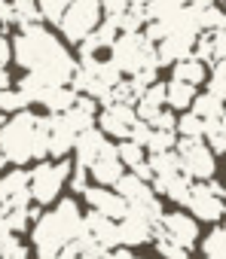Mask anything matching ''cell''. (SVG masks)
Instances as JSON below:
<instances>
[{
    "label": "cell",
    "mask_w": 226,
    "mask_h": 259,
    "mask_svg": "<svg viewBox=\"0 0 226 259\" xmlns=\"http://www.w3.org/2000/svg\"><path fill=\"white\" fill-rule=\"evenodd\" d=\"M86 171H89V180L98 183V186H113V183H117L126 174V165H123V159L117 153V144L107 141V147L92 159V165Z\"/></svg>",
    "instance_id": "cell-14"
},
{
    "label": "cell",
    "mask_w": 226,
    "mask_h": 259,
    "mask_svg": "<svg viewBox=\"0 0 226 259\" xmlns=\"http://www.w3.org/2000/svg\"><path fill=\"white\" fill-rule=\"evenodd\" d=\"M25 107H31V104L25 101V95L19 92V85H7V89H0V113H4V116L19 113V110H25Z\"/></svg>",
    "instance_id": "cell-32"
},
{
    "label": "cell",
    "mask_w": 226,
    "mask_h": 259,
    "mask_svg": "<svg viewBox=\"0 0 226 259\" xmlns=\"http://www.w3.org/2000/svg\"><path fill=\"white\" fill-rule=\"evenodd\" d=\"M202 141L211 147V153H226V119H214V122H205V132H202Z\"/></svg>",
    "instance_id": "cell-27"
},
{
    "label": "cell",
    "mask_w": 226,
    "mask_h": 259,
    "mask_svg": "<svg viewBox=\"0 0 226 259\" xmlns=\"http://www.w3.org/2000/svg\"><path fill=\"white\" fill-rule=\"evenodd\" d=\"M83 232L98 250H113L120 247V220H110L104 213H83Z\"/></svg>",
    "instance_id": "cell-13"
},
{
    "label": "cell",
    "mask_w": 226,
    "mask_h": 259,
    "mask_svg": "<svg viewBox=\"0 0 226 259\" xmlns=\"http://www.w3.org/2000/svg\"><path fill=\"white\" fill-rule=\"evenodd\" d=\"M104 259H138L132 253V247H113V250H104Z\"/></svg>",
    "instance_id": "cell-35"
},
{
    "label": "cell",
    "mask_w": 226,
    "mask_h": 259,
    "mask_svg": "<svg viewBox=\"0 0 226 259\" xmlns=\"http://www.w3.org/2000/svg\"><path fill=\"white\" fill-rule=\"evenodd\" d=\"M101 19H104L101 0H70L67 10H64V16H61V22H58L55 28H58V34H61L64 43L80 46V43L101 25Z\"/></svg>",
    "instance_id": "cell-6"
},
{
    "label": "cell",
    "mask_w": 226,
    "mask_h": 259,
    "mask_svg": "<svg viewBox=\"0 0 226 259\" xmlns=\"http://www.w3.org/2000/svg\"><path fill=\"white\" fill-rule=\"evenodd\" d=\"M67 4H70V0H37V13H40V22L55 28V25L61 22L64 10H67Z\"/></svg>",
    "instance_id": "cell-31"
},
{
    "label": "cell",
    "mask_w": 226,
    "mask_h": 259,
    "mask_svg": "<svg viewBox=\"0 0 226 259\" xmlns=\"http://www.w3.org/2000/svg\"><path fill=\"white\" fill-rule=\"evenodd\" d=\"M73 259H104V250H83V253L73 256Z\"/></svg>",
    "instance_id": "cell-36"
},
{
    "label": "cell",
    "mask_w": 226,
    "mask_h": 259,
    "mask_svg": "<svg viewBox=\"0 0 226 259\" xmlns=\"http://www.w3.org/2000/svg\"><path fill=\"white\" fill-rule=\"evenodd\" d=\"M7 85H13V76L7 67H0V89H7Z\"/></svg>",
    "instance_id": "cell-37"
},
{
    "label": "cell",
    "mask_w": 226,
    "mask_h": 259,
    "mask_svg": "<svg viewBox=\"0 0 226 259\" xmlns=\"http://www.w3.org/2000/svg\"><path fill=\"white\" fill-rule=\"evenodd\" d=\"M153 229H156V223L126 210V217L120 220V247H144V244H150Z\"/></svg>",
    "instance_id": "cell-16"
},
{
    "label": "cell",
    "mask_w": 226,
    "mask_h": 259,
    "mask_svg": "<svg viewBox=\"0 0 226 259\" xmlns=\"http://www.w3.org/2000/svg\"><path fill=\"white\" fill-rule=\"evenodd\" d=\"M193 98H196V85H190V82H183V79H168L165 82V107L168 110H190V104H193Z\"/></svg>",
    "instance_id": "cell-23"
},
{
    "label": "cell",
    "mask_w": 226,
    "mask_h": 259,
    "mask_svg": "<svg viewBox=\"0 0 226 259\" xmlns=\"http://www.w3.org/2000/svg\"><path fill=\"white\" fill-rule=\"evenodd\" d=\"M174 144H177V132H174V128H150V138H147V153L174 150Z\"/></svg>",
    "instance_id": "cell-30"
},
{
    "label": "cell",
    "mask_w": 226,
    "mask_h": 259,
    "mask_svg": "<svg viewBox=\"0 0 226 259\" xmlns=\"http://www.w3.org/2000/svg\"><path fill=\"white\" fill-rule=\"evenodd\" d=\"M193 55L205 64L226 61V31H199L193 43Z\"/></svg>",
    "instance_id": "cell-17"
},
{
    "label": "cell",
    "mask_w": 226,
    "mask_h": 259,
    "mask_svg": "<svg viewBox=\"0 0 226 259\" xmlns=\"http://www.w3.org/2000/svg\"><path fill=\"white\" fill-rule=\"evenodd\" d=\"M153 235H165V238H171V241L193 250L196 241H199V220L190 217L186 210H168V213L162 210V217L156 220Z\"/></svg>",
    "instance_id": "cell-10"
},
{
    "label": "cell",
    "mask_w": 226,
    "mask_h": 259,
    "mask_svg": "<svg viewBox=\"0 0 226 259\" xmlns=\"http://www.w3.org/2000/svg\"><path fill=\"white\" fill-rule=\"evenodd\" d=\"M174 132H177V138H202L205 122H202L193 110H183V116L174 122Z\"/></svg>",
    "instance_id": "cell-33"
},
{
    "label": "cell",
    "mask_w": 226,
    "mask_h": 259,
    "mask_svg": "<svg viewBox=\"0 0 226 259\" xmlns=\"http://www.w3.org/2000/svg\"><path fill=\"white\" fill-rule=\"evenodd\" d=\"M223 10H226V0H223Z\"/></svg>",
    "instance_id": "cell-40"
},
{
    "label": "cell",
    "mask_w": 226,
    "mask_h": 259,
    "mask_svg": "<svg viewBox=\"0 0 226 259\" xmlns=\"http://www.w3.org/2000/svg\"><path fill=\"white\" fill-rule=\"evenodd\" d=\"M174 153L180 159V171L190 180H211L217 171V159L211 153V147L202 138H177Z\"/></svg>",
    "instance_id": "cell-8"
},
{
    "label": "cell",
    "mask_w": 226,
    "mask_h": 259,
    "mask_svg": "<svg viewBox=\"0 0 226 259\" xmlns=\"http://www.w3.org/2000/svg\"><path fill=\"white\" fill-rule=\"evenodd\" d=\"M150 186H153L156 195H165L168 201L183 204V201H186V192H190V186H193V180H190L183 171H171V174H159V177H153Z\"/></svg>",
    "instance_id": "cell-18"
},
{
    "label": "cell",
    "mask_w": 226,
    "mask_h": 259,
    "mask_svg": "<svg viewBox=\"0 0 226 259\" xmlns=\"http://www.w3.org/2000/svg\"><path fill=\"white\" fill-rule=\"evenodd\" d=\"M19 204H34V201H31L28 171L13 165V171H0V207H19Z\"/></svg>",
    "instance_id": "cell-15"
},
{
    "label": "cell",
    "mask_w": 226,
    "mask_h": 259,
    "mask_svg": "<svg viewBox=\"0 0 226 259\" xmlns=\"http://www.w3.org/2000/svg\"><path fill=\"white\" fill-rule=\"evenodd\" d=\"M107 58L123 76H135L144 85L156 82V73H159L156 46L147 40L144 31H120L113 46L107 49Z\"/></svg>",
    "instance_id": "cell-4"
},
{
    "label": "cell",
    "mask_w": 226,
    "mask_h": 259,
    "mask_svg": "<svg viewBox=\"0 0 226 259\" xmlns=\"http://www.w3.org/2000/svg\"><path fill=\"white\" fill-rule=\"evenodd\" d=\"M208 92L220 101H226V61L211 64V76H208Z\"/></svg>",
    "instance_id": "cell-34"
},
{
    "label": "cell",
    "mask_w": 226,
    "mask_h": 259,
    "mask_svg": "<svg viewBox=\"0 0 226 259\" xmlns=\"http://www.w3.org/2000/svg\"><path fill=\"white\" fill-rule=\"evenodd\" d=\"M138 125V113L132 104H120V101H110V104H98V116H95V128L113 141H126L132 138Z\"/></svg>",
    "instance_id": "cell-9"
},
{
    "label": "cell",
    "mask_w": 226,
    "mask_h": 259,
    "mask_svg": "<svg viewBox=\"0 0 226 259\" xmlns=\"http://www.w3.org/2000/svg\"><path fill=\"white\" fill-rule=\"evenodd\" d=\"M13 61L25 73H40L52 85H70L77 73V58L64 49V40L52 34L43 22L22 25L10 40Z\"/></svg>",
    "instance_id": "cell-1"
},
{
    "label": "cell",
    "mask_w": 226,
    "mask_h": 259,
    "mask_svg": "<svg viewBox=\"0 0 226 259\" xmlns=\"http://www.w3.org/2000/svg\"><path fill=\"white\" fill-rule=\"evenodd\" d=\"M202 253L205 259H226V223H217L202 238Z\"/></svg>",
    "instance_id": "cell-26"
},
{
    "label": "cell",
    "mask_w": 226,
    "mask_h": 259,
    "mask_svg": "<svg viewBox=\"0 0 226 259\" xmlns=\"http://www.w3.org/2000/svg\"><path fill=\"white\" fill-rule=\"evenodd\" d=\"M7 168V159H4V153H0V171H4Z\"/></svg>",
    "instance_id": "cell-38"
},
{
    "label": "cell",
    "mask_w": 226,
    "mask_h": 259,
    "mask_svg": "<svg viewBox=\"0 0 226 259\" xmlns=\"http://www.w3.org/2000/svg\"><path fill=\"white\" fill-rule=\"evenodd\" d=\"M171 76H174V79H183V82H190V85H202V82L208 79V64L199 61V58L190 52V55H183V58H177V61L171 64Z\"/></svg>",
    "instance_id": "cell-21"
},
{
    "label": "cell",
    "mask_w": 226,
    "mask_h": 259,
    "mask_svg": "<svg viewBox=\"0 0 226 259\" xmlns=\"http://www.w3.org/2000/svg\"><path fill=\"white\" fill-rule=\"evenodd\" d=\"M165 107V85L156 79V82H150L147 89H144V95L138 98V104H135V113H138V119H144V122H150L159 110Z\"/></svg>",
    "instance_id": "cell-22"
},
{
    "label": "cell",
    "mask_w": 226,
    "mask_h": 259,
    "mask_svg": "<svg viewBox=\"0 0 226 259\" xmlns=\"http://www.w3.org/2000/svg\"><path fill=\"white\" fill-rule=\"evenodd\" d=\"M138 259H141V256H138Z\"/></svg>",
    "instance_id": "cell-41"
},
{
    "label": "cell",
    "mask_w": 226,
    "mask_h": 259,
    "mask_svg": "<svg viewBox=\"0 0 226 259\" xmlns=\"http://www.w3.org/2000/svg\"><path fill=\"white\" fill-rule=\"evenodd\" d=\"M10 10H13V25L16 28L31 25V22H40L37 0H10Z\"/></svg>",
    "instance_id": "cell-29"
},
{
    "label": "cell",
    "mask_w": 226,
    "mask_h": 259,
    "mask_svg": "<svg viewBox=\"0 0 226 259\" xmlns=\"http://www.w3.org/2000/svg\"><path fill=\"white\" fill-rule=\"evenodd\" d=\"M183 207H190V217L199 223H220L226 217V186L220 180H199L190 186Z\"/></svg>",
    "instance_id": "cell-7"
},
{
    "label": "cell",
    "mask_w": 226,
    "mask_h": 259,
    "mask_svg": "<svg viewBox=\"0 0 226 259\" xmlns=\"http://www.w3.org/2000/svg\"><path fill=\"white\" fill-rule=\"evenodd\" d=\"M196 37H199L196 28H168V34L156 43V64L159 67H171L177 58L190 55Z\"/></svg>",
    "instance_id": "cell-11"
},
{
    "label": "cell",
    "mask_w": 226,
    "mask_h": 259,
    "mask_svg": "<svg viewBox=\"0 0 226 259\" xmlns=\"http://www.w3.org/2000/svg\"><path fill=\"white\" fill-rule=\"evenodd\" d=\"M83 232V207L77 198H58L31 223V247L37 259H58V253Z\"/></svg>",
    "instance_id": "cell-2"
},
{
    "label": "cell",
    "mask_w": 226,
    "mask_h": 259,
    "mask_svg": "<svg viewBox=\"0 0 226 259\" xmlns=\"http://www.w3.org/2000/svg\"><path fill=\"white\" fill-rule=\"evenodd\" d=\"M117 153H120L126 171H141V168L147 165V150H144L138 141H132V138L120 141V144H117Z\"/></svg>",
    "instance_id": "cell-25"
},
{
    "label": "cell",
    "mask_w": 226,
    "mask_h": 259,
    "mask_svg": "<svg viewBox=\"0 0 226 259\" xmlns=\"http://www.w3.org/2000/svg\"><path fill=\"white\" fill-rule=\"evenodd\" d=\"M0 125H4V113H0Z\"/></svg>",
    "instance_id": "cell-39"
},
{
    "label": "cell",
    "mask_w": 226,
    "mask_h": 259,
    "mask_svg": "<svg viewBox=\"0 0 226 259\" xmlns=\"http://www.w3.org/2000/svg\"><path fill=\"white\" fill-rule=\"evenodd\" d=\"M80 198L86 201L89 210L104 213V217H110V220H123L126 210H129L126 198L113 189V186H98V183H92V186H86V189L80 192Z\"/></svg>",
    "instance_id": "cell-12"
},
{
    "label": "cell",
    "mask_w": 226,
    "mask_h": 259,
    "mask_svg": "<svg viewBox=\"0 0 226 259\" xmlns=\"http://www.w3.org/2000/svg\"><path fill=\"white\" fill-rule=\"evenodd\" d=\"M153 250L162 256V259H190L193 256V250L190 247H183V244H177V241H171V238H165V235H153Z\"/></svg>",
    "instance_id": "cell-28"
},
{
    "label": "cell",
    "mask_w": 226,
    "mask_h": 259,
    "mask_svg": "<svg viewBox=\"0 0 226 259\" xmlns=\"http://www.w3.org/2000/svg\"><path fill=\"white\" fill-rule=\"evenodd\" d=\"M190 110H193L202 122H214V119H220V116L226 113V101H220V98H214V95L208 92V95H196L193 104H190Z\"/></svg>",
    "instance_id": "cell-24"
},
{
    "label": "cell",
    "mask_w": 226,
    "mask_h": 259,
    "mask_svg": "<svg viewBox=\"0 0 226 259\" xmlns=\"http://www.w3.org/2000/svg\"><path fill=\"white\" fill-rule=\"evenodd\" d=\"M107 141H110V138L101 132V128H86V132L77 138V144H73V165L89 168L92 159L107 147Z\"/></svg>",
    "instance_id": "cell-19"
},
{
    "label": "cell",
    "mask_w": 226,
    "mask_h": 259,
    "mask_svg": "<svg viewBox=\"0 0 226 259\" xmlns=\"http://www.w3.org/2000/svg\"><path fill=\"white\" fill-rule=\"evenodd\" d=\"M0 153L7 165L25 168L28 162L49 159L46 153V113H34L31 107L10 113L0 125Z\"/></svg>",
    "instance_id": "cell-3"
},
{
    "label": "cell",
    "mask_w": 226,
    "mask_h": 259,
    "mask_svg": "<svg viewBox=\"0 0 226 259\" xmlns=\"http://www.w3.org/2000/svg\"><path fill=\"white\" fill-rule=\"evenodd\" d=\"M113 189H117V192L126 198V204H141V201H147V198H153V195H156V192H153V186H150V180L138 177L135 171H126L117 183H113Z\"/></svg>",
    "instance_id": "cell-20"
},
{
    "label": "cell",
    "mask_w": 226,
    "mask_h": 259,
    "mask_svg": "<svg viewBox=\"0 0 226 259\" xmlns=\"http://www.w3.org/2000/svg\"><path fill=\"white\" fill-rule=\"evenodd\" d=\"M73 162L64 159H40L34 165V171H28V186H31V201L37 207H49L61 198L67 177H70Z\"/></svg>",
    "instance_id": "cell-5"
}]
</instances>
